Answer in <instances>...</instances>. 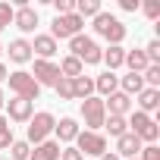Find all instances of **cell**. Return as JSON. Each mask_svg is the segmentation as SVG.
<instances>
[{
	"mask_svg": "<svg viewBox=\"0 0 160 160\" xmlns=\"http://www.w3.org/2000/svg\"><path fill=\"white\" fill-rule=\"evenodd\" d=\"M91 28H94V35L104 38L107 44H122L126 35H129V28L122 25V19L113 16V13H98V16L91 19Z\"/></svg>",
	"mask_w": 160,
	"mask_h": 160,
	"instance_id": "6da1fadb",
	"label": "cell"
},
{
	"mask_svg": "<svg viewBox=\"0 0 160 160\" xmlns=\"http://www.w3.org/2000/svg\"><path fill=\"white\" fill-rule=\"evenodd\" d=\"M101 44L91 38V35H75V38H69V57H75L82 66H98L101 63Z\"/></svg>",
	"mask_w": 160,
	"mask_h": 160,
	"instance_id": "7a4b0ae2",
	"label": "cell"
},
{
	"mask_svg": "<svg viewBox=\"0 0 160 160\" xmlns=\"http://www.w3.org/2000/svg\"><path fill=\"white\" fill-rule=\"evenodd\" d=\"M7 82H10V91H13V98H22V101H38L41 98V85L32 78V72H25V69H16V72H10L7 75Z\"/></svg>",
	"mask_w": 160,
	"mask_h": 160,
	"instance_id": "3957f363",
	"label": "cell"
},
{
	"mask_svg": "<svg viewBox=\"0 0 160 160\" xmlns=\"http://www.w3.org/2000/svg\"><path fill=\"white\" fill-rule=\"evenodd\" d=\"M126 122H129V132L141 138V144H157V138H160V126H157V122H154L148 113L135 110V113H132Z\"/></svg>",
	"mask_w": 160,
	"mask_h": 160,
	"instance_id": "277c9868",
	"label": "cell"
},
{
	"mask_svg": "<svg viewBox=\"0 0 160 160\" xmlns=\"http://www.w3.org/2000/svg\"><path fill=\"white\" fill-rule=\"evenodd\" d=\"M53 126H57V119H53L50 110L35 113V116L28 119V135H25V141H28V144H41V141H47L50 132H53Z\"/></svg>",
	"mask_w": 160,
	"mask_h": 160,
	"instance_id": "5b68a950",
	"label": "cell"
},
{
	"mask_svg": "<svg viewBox=\"0 0 160 160\" xmlns=\"http://www.w3.org/2000/svg\"><path fill=\"white\" fill-rule=\"evenodd\" d=\"M82 28H85V19H78L75 13H69V16H53V22H50V38H53V41H69V38H75V35H82Z\"/></svg>",
	"mask_w": 160,
	"mask_h": 160,
	"instance_id": "8992f818",
	"label": "cell"
},
{
	"mask_svg": "<svg viewBox=\"0 0 160 160\" xmlns=\"http://www.w3.org/2000/svg\"><path fill=\"white\" fill-rule=\"evenodd\" d=\"M82 119H85L88 132H101V129H104L107 110H104V101H101L98 94H91V98H85V101H82Z\"/></svg>",
	"mask_w": 160,
	"mask_h": 160,
	"instance_id": "52a82bcc",
	"label": "cell"
},
{
	"mask_svg": "<svg viewBox=\"0 0 160 160\" xmlns=\"http://www.w3.org/2000/svg\"><path fill=\"white\" fill-rule=\"evenodd\" d=\"M75 151L78 154H88V157H101V154H107V138L101 135V132H78V138H75Z\"/></svg>",
	"mask_w": 160,
	"mask_h": 160,
	"instance_id": "ba28073f",
	"label": "cell"
},
{
	"mask_svg": "<svg viewBox=\"0 0 160 160\" xmlns=\"http://www.w3.org/2000/svg\"><path fill=\"white\" fill-rule=\"evenodd\" d=\"M32 78L44 88V85H57L60 82V66L53 63V60H35V72H32Z\"/></svg>",
	"mask_w": 160,
	"mask_h": 160,
	"instance_id": "9c48e42d",
	"label": "cell"
},
{
	"mask_svg": "<svg viewBox=\"0 0 160 160\" xmlns=\"http://www.w3.org/2000/svg\"><path fill=\"white\" fill-rule=\"evenodd\" d=\"M16 13H13V25L22 32V35H32L38 25H41V19H38V10H32L28 3L25 7H13Z\"/></svg>",
	"mask_w": 160,
	"mask_h": 160,
	"instance_id": "30bf717a",
	"label": "cell"
},
{
	"mask_svg": "<svg viewBox=\"0 0 160 160\" xmlns=\"http://www.w3.org/2000/svg\"><path fill=\"white\" fill-rule=\"evenodd\" d=\"M3 107H7V119H10V122H28V119L35 116V104H32V101H22V98H13V101H7Z\"/></svg>",
	"mask_w": 160,
	"mask_h": 160,
	"instance_id": "8fae6325",
	"label": "cell"
},
{
	"mask_svg": "<svg viewBox=\"0 0 160 160\" xmlns=\"http://www.w3.org/2000/svg\"><path fill=\"white\" fill-rule=\"evenodd\" d=\"M141 148H144V144H141V138H138V135H132V132H126V135H119V138H116V151H113V154H116L119 160H132V157H138V154H141Z\"/></svg>",
	"mask_w": 160,
	"mask_h": 160,
	"instance_id": "7c38bea8",
	"label": "cell"
},
{
	"mask_svg": "<svg viewBox=\"0 0 160 160\" xmlns=\"http://www.w3.org/2000/svg\"><path fill=\"white\" fill-rule=\"evenodd\" d=\"M78 132H82V129H78V122H75L72 116H63V119L53 126V135H57L53 141H57V144H72V141L78 138Z\"/></svg>",
	"mask_w": 160,
	"mask_h": 160,
	"instance_id": "4fadbf2b",
	"label": "cell"
},
{
	"mask_svg": "<svg viewBox=\"0 0 160 160\" xmlns=\"http://www.w3.org/2000/svg\"><path fill=\"white\" fill-rule=\"evenodd\" d=\"M7 53H10V60L16 63V66H25V63H32V41H25V38H16V41H10V47H7Z\"/></svg>",
	"mask_w": 160,
	"mask_h": 160,
	"instance_id": "5bb4252c",
	"label": "cell"
},
{
	"mask_svg": "<svg viewBox=\"0 0 160 160\" xmlns=\"http://www.w3.org/2000/svg\"><path fill=\"white\" fill-rule=\"evenodd\" d=\"M104 110H107V116H126V113L132 110V98L122 94V91H113V94L104 101Z\"/></svg>",
	"mask_w": 160,
	"mask_h": 160,
	"instance_id": "9a60e30c",
	"label": "cell"
},
{
	"mask_svg": "<svg viewBox=\"0 0 160 160\" xmlns=\"http://www.w3.org/2000/svg\"><path fill=\"white\" fill-rule=\"evenodd\" d=\"M57 50H60V47H57V41H53L50 35H35V41H32V53H38V60H50Z\"/></svg>",
	"mask_w": 160,
	"mask_h": 160,
	"instance_id": "2e32d148",
	"label": "cell"
},
{
	"mask_svg": "<svg viewBox=\"0 0 160 160\" xmlns=\"http://www.w3.org/2000/svg\"><path fill=\"white\" fill-rule=\"evenodd\" d=\"M28 160H60V144L53 138H47V141H41V144L32 148Z\"/></svg>",
	"mask_w": 160,
	"mask_h": 160,
	"instance_id": "e0dca14e",
	"label": "cell"
},
{
	"mask_svg": "<svg viewBox=\"0 0 160 160\" xmlns=\"http://www.w3.org/2000/svg\"><path fill=\"white\" fill-rule=\"evenodd\" d=\"M94 91L101 94V101L110 98L113 91H119V75H113V72H101V75L94 78Z\"/></svg>",
	"mask_w": 160,
	"mask_h": 160,
	"instance_id": "ac0fdd59",
	"label": "cell"
},
{
	"mask_svg": "<svg viewBox=\"0 0 160 160\" xmlns=\"http://www.w3.org/2000/svg\"><path fill=\"white\" fill-rule=\"evenodd\" d=\"M126 60V47L122 44H110L104 53H101V63H107V72H116Z\"/></svg>",
	"mask_w": 160,
	"mask_h": 160,
	"instance_id": "d6986e66",
	"label": "cell"
},
{
	"mask_svg": "<svg viewBox=\"0 0 160 160\" xmlns=\"http://www.w3.org/2000/svg\"><path fill=\"white\" fill-rule=\"evenodd\" d=\"M119 91H122V94H129V98H132V94L138 98V94L144 91V78H141L138 72H129V75H119Z\"/></svg>",
	"mask_w": 160,
	"mask_h": 160,
	"instance_id": "ffe728a7",
	"label": "cell"
},
{
	"mask_svg": "<svg viewBox=\"0 0 160 160\" xmlns=\"http://www.w3.org/2000/svg\"><path fill=\"white\" fill-rule=\"evenodd\" d=\"M157 107H160V91H157V88H144V91L138 94V110L151 116Z\"/></svg>",
	"mask_w": 160,
	"mask_h": 160,
	"instance_id": "44dd1931",
	"label": "cell"
},
{
	"mask_svg": "<svg viewBox=\"0 0 160 160\" xmlns=\"http://www.w3.org/2000/svg\"><path fill=\"white\" fill-rule=\"evenodd\" d=\"M72 94H75V101L91 98V94H94V78H91V75H78V78H72Z\"/></svg>",
	"mask_w": 160,
	"mask_h": 160,
	"instance_id": "7402d4cb",
	"label": "cell"
},
{
	"mask_svg": "<svg viewBox=\"0 0 160 160\" xmlns=\"http://www.w3.org/2000/svg\"><path fill=\"white\" fill-rule=\"evenodd\" d=\"M57 66H60V75H63V78H78V75H85V66L78 63L75 57H69V53H66Z\"/></svg>",
	"mask_w": 160,
	"mask_h": 160,
	"instance_id": "603a6c76",
	"label": "cell"
},
{
	"mask_svg": "<svg viewBox=\"0 0 160 160\" xmlns=\"http://www.w3.org/2000/svg\"><path fill=\"white\" fill-rule=\"evenodd\" d=\"M122 66H129V72H144L151 63H148V57H144V50H126V60H122Z\"/></svg>",
	"mask_w": 160,
	"mask_h": 160,
	"instance_id": "cb8c5ba5",
	"label": "cell"
},
{
	"mask_svg": "<svg viewBox=\"0 0 160 160\" xmlns=\"http://www.w3.org/2000/svg\"><path fill=\"white\" fill-rule=\"evenodd\" d=\"M98 13H104L101 0H75V16L78 19H94Z\"/></svg>",
	"mask_w": 160,
	"mask_h": 160,
	"instance_id": "d4e9b609",
	"label": "cell"
},
{
	"mask_svg": "<svg viewBox=\"0 0 160 160\" xmlns=\"http://www.w3.org/2000/svg\"><path fill=\"white\" fill-rule=\"evenodd\" d=\"M104 129H107L113 138H119V135L129 132V122H126V116H107V119H104Z\"/></svg>",
	"mask_w": 160,
	"mask_h": 160,
	"instance_id": "484cf974",
	"label": "cell"
},
{
	"mask_svg": "<svg viewBox=\"0 0 160 160\" xmlns=\"http://www.w3.org/2000/svg\"><path fill=\"white\" fill-rule=\"evenodd\" d=\"M141 78H144V88H157V91H160V66H157V63H151V66L141 72Z\"/></svg>",
	"mask_w": 160,
	"mask_h": 160,
	"instance_id": "4316f807",
	"label": "cell"
},
{
	"mask_svg": "<svg viewBox=\"0 0 160 160\" xmlns=\"http://www.w3.org/2000/svg\"><path fill=\"white\" fill-rule=\"evenodd\" d=\"M53 91H57L60 101H75V94H72V78H63V75H60V82L53 85Z\"/></svg>",
	"mask_w": 160,
	"mask_h": 160,
	"instance_id": "83f0119b",
	"label": "cell"
},
{
	"mask_svg": "<svg viewBox=\"0 0 160 160\" xmlns=\"http://www.w3.org/2000/svg\"><path fill=\"white\" fill-rule=\"evenodd\" d=\"M28 154H32V144L28 141H13L10 144V157L13 160H28Z\"/></svg>",
	"mask_w": 160,
	"mask_h": 160,
	"instance_id": "f1b7e54d",
	"label": "cell"
},
{
	"mask_svg": "<svg viewBox=\"0 0 160 160\" xmlns=\"http://www.w3.org/2000/svg\"><path fill=\"white\" fill-rule=\"evenodd\" d=\"M138 10H141V13H144L151 22H157V19H160V0H144Z\"/></svg>",
	"mask_w": 160,
	"mask_h": 160,
	"instance_id": "f546056e",
	"label": "cell"
},
{
	"mask_svg": "<svg viewBox=\"0 0 160 160\" xmlns=\"http://www.w3.org/2000/svg\"><path fill=\"white\" fill-rule=\"evenodd\" d=\"M141 50H144L148 63H157V66H160V41H157V38H154V41H148V44H144Z\"/></svg>",
	"mask_w": 160,
	"mask_h": 160,
	"instance_id": "4dcf8cb0",
	"label": "cell"
},
{
	"mask_svg": "<svg viewBox=\"0 0 160 160\" xmlns=\"http://www.w3.org/2000/svg\"><path fill=\"white\" fill-rule=\"evenodd\" d=\"M50 7L57 16H69V13H75V0H50Z\"/></svg>",
	"mask_w": 160,
	"mask_h": 160,
	"instance_id": "1f68e13d",
	"label": "cell"
},
{
	"mask_svg": "<svg viewBox=\"0 0 160 160\" xmlns=\"http://www.w3.org/2000/svg\"><path fill=\"white\" fill-rule=\"evenodd\" d=\"M13 13H16V10H13L10 3H0V32H3L7 25H13Z\"/></svg>",
	"mask_w": 160,
	"mask_h": 160,
	"instance_id": "d6a6232c",
	"label": "cell"
},
{
	"mask_svg": "<svg viewBox=\"0 0 160 160\" xmlns=\"http://www.w3.org/2000/svg\"><path fill=\"white\" fill-rule=\"evenodd\" d=\"M60 160H85V157L75 151V144H66V148H60Z\"/></svg>",
	"mask_w": 160,
	"mask_h": 160,
	"instance_id": "836d02e7",
	"label": "cell"
},
{
	"mask_svg": "<svg viewBox=\"0 0 160 160\" xmlns=\"http://www.w3.org/2000/svg\"><path fill=\"white\" fill-rule=\"evenodd\" d=\"M138 7H141V0H119L122 13H138Z\"/></svg>",
	"mask_w": 160,
	"mask_h": 160,
	"instance_id": "e575fe53",
	"label": "cell"
},
{
	"mask_svg": "<svg viewBox=\"0 0 160 160\" xmlns=\"http://www.w3.org/2000/svg\"><path fill=\"white\" fill-rule=\"evenodd\" d=\"M7 129H13V126H10V119H7V116H0V135H3Z\"/></svg>",
	"mask_w": 160,
	"mask_h": 160,
	"instance_id": "d590c367",
	"label": "cell"
},
{
	"mask_svg": "<svg viewBox=\"0 0 160 160\" xmlns=\"http://www.w3.org/2000/svg\"><path fill=\"white\" fill-rule=\"evenodd\" d=\"M98 160H119V157H116V154H113V151H107V154H101V157H98Z\"/></svg>",
	"mask_w": 160,
	"mask_h": 160,
	"instance_id": "8d00e7d4",
	"label": "cell"
},
{
	"mask_svg": "<svg viewBox=\"0 0 160 160\" xmlns=\"http://www.w3.org/2000/svg\"><path fill=\"white\" fill-rule=\"evenodd\" d=\"M7 75H10V69H7L3 63H0V82H7Z\"/></svg>",
	"mask_w": 160,
	"mask_h": 160,
	"instance_id": "74e56055",
	"label": "cell"
},
{
	"mask_svg": "<svg viewBox=\"0 0 160 160\" xmlns=\"http://www.w3.org/2000/svg\"><path fill=\"white\" fill-rule=\"evenodd\" d=\"M3 104H7V98H3V88H0V110H3Z\"/></svg>",
	"mask_w": 160,
	"mask_h": 160,
	"instance_id": "f35d334b",
	"label": "cell"
},
{
	"mask_svg": "<svg viewBox=\"0 0 160 160\" xmlns=\"http://www.w3.org/2000/svg\"><path fill=\"white\" fill-rule=\"evenodd\" d=\"M0 53H3V44H0Z\"/></svg>",
	"mask_w": 160,
	"mask_h": 160,
	"instance_id": "ab89813d",
	"label": "cell"
},
{
	"mask_svg": "<svg viewBox=\"0 0 160 160\" xmlns=\"http://www.w3.org/2000/svg\"><path fill=\"white\" fill-rule=\"evenodd\" d=\"M132 160H138V157H132Z\"/></svg>",
	"mask_w": 160,
	"mask_h": 160,
	"instance_id": "60d3db41",
	"label": "cell"
},
{
	"mask_svg": "<svg viewBox=\"0 0 160 160\" xmlns=\"http://www.w3.org/2000/svg\"><path fill=\"white\" fill-rule=\"evenodd\" d=\"M0 160H3V157H0Z\"/></svg>",
	"mask_w": 160,
	"mask_h": 160,
	"instance_id": "b9f144b4",
	"label": "cell"
}]
</instances>
